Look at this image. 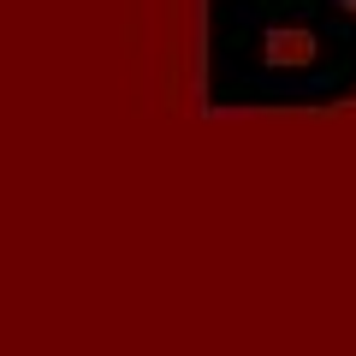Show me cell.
I'll list each match as a JSON object with an SVG mask.
<instances>
[{
	"label": "cell",
	"mask_w": 356,
	"mask_h": 356,
	"mask_svg": "<svg viewBox=\"0 0 356 356\" xmlns=\"http://www.w3.org/2000/svg\"><path fill=\"white\" fill-rule=\"evenodd\" d=\"M208 95L220 107H332L356 95V13H208Z\"/></svg>",
	"instance_id": "cell-1"
},
{
	"label": "cell",
	"mask_w": 356,
	"mask_h": 356,
	"mask_svg": "<svg viewBox=\"0 0 356 356\" xmlns=\"http://www.w3.org/2000/svg\"><path fill=\"white\" fill-rule=\"evenodd\" d=\"M214 13H297V6H344V0H208Z\"/></svg>",
	"instance_id": "cell-2"
}]
</instances>
